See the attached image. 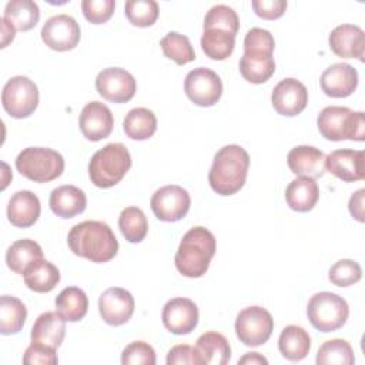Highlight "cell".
<instances>
[{"label":"cell","instance_id":"obj_48","mask_svg":"<svg viewBox=\"0 0 365 365\" xmlns=\"http://www.w3.org/2000/svg\"><path fill=\"white\" fill-rule=\"evenodd\" d=\"M364 194H365V190L361 188L358 190L356 192H354L349 198V204H348V208H349V212L351 215L359 221V222H364Z\"/></svg>","mask_w":365,"mask_h":365},{"label":"cell","instance_id":"obj_30","mask_svg":"<svg viewBox=\"0 0 365 365\" xmlns=\"http://www.w3.org/2000/svg\"><path fill=\"white\" fill-rule=\"evenodd\" d=\"M43 258L41 247L29 238L14 241L6 251V264L16 272L23 275L26 269L36 261Z\"/></svg>","mask_w":365,"mask_h":365},{"label":"cell","instance_id":"obj_46","mask_svg":"<svg viewBox=\"0 0 365 365\" xmlns=\"http://www.w3.org/2000/svg\"><path fill=\"white\" fill-rule=\"evenodd\" d=\"M251 6L254 9V13L265 20H275L279 19L285 9L287 1L285 0H252Z\"/></svg>","mask_w":365,"mask_h":365},{"label":"cell","instance_id":"obj_20","mask_svg":"<svg viewBox=\"0 0 365 365\" xmlns=\"http://www.w3.org/2000/svg\"><path fill=\"white\" fill-rule=\"evenodd\" d=\"M319 84L328 97L344 98L355 91L358 86V71L348 63H335L324 70Z\"/></svg>","mask_w":365,"mask_h":365},{"label":"cell","instance_id":"obj_15","mask_svg":"<svg viewBox=\"0 0 365 365\" xmlns=\"http://www.w3.org/2000/svg\"><path fill=\"white\" fill-rule=\"evenodd\" d=\"M134 305L131 292L120 287L107 288L98 298V312L103 321L113 327L128 322L133 317Z\"/></svg>","mask_w":365,"mask_h":365},{"label":"cell","instance_id":"obj_25","mask_svg":"<svg viewBox=\"0 0 365 365\" xmlns=\"http://www.w3.org/2000/svg\"><path fill=\"white\" fill-rule=\"evenodd\" d=\"M66 335V321L56 311H47L37 317L31 328V342L58 348Z\"/></svg>","mask_w":365,"mask_h":365},{"label":"cell","instance_id":"obj_19","mask_svg":"<svg viewBox=\"0 0 365 365\" xmlns=\"http://www.w3.org/2000/svg\"><path fill=\"white\" fill-rule=\"evenodd\" d=\"M329 48L342 58H358L364 61L365 33L359 26L341 24L336 26L328 37Z\"/></svg>","mask_w":365,"mask_h":365},{"label":"cell","instance_id":"obj_33","mask_svg":"<svg viewBox=\"0 0 365 365\" xmlns=\"http://www.w3.org/2000/svg\"><path fill=\"white\" fill-rule=\"evenodd\" d=\"M3 19H6L19 31L31 30L40 19V9L31 0H11L4 7Z\"/></svg>","mask_w":365,"mask_h":365},{"label":"cell","instance_id":"obj_10","mask_svg":"<svg viewBox=\"0 0 365 365\" xmlns=\"http://www.w3.org/2000/svg\"><path fill=\"white\" fill-rule=\"evenodd\" d=\"M190 205L191 198L188 191L175 184L158 188L150 200V207L154 215L164 222L180 221L187 215Z\"/></svg>","mask_w":365,"mask_h":365},{"label":"cell","instance_id":"obj_38","mask_svg":"<svg viewBox=\"0 0 365 365\" xmlns=\"http://www.w3.org/2000/svg\"><path fill=\"white\" fill-rule=\"evenodd\" d=\"M315 362L318 365H327V364H335V365H352L355 362L354 351L349 342L345 339H329L325 341L318 352Z\"/></svg>","mask_w":365,"mask_h":365},{"label":"cell","instance_id":"obj_8","mask_svg":"<svg viewBox=\"0 0 365 365\" xmlns=\"http://www.w3.org/2000/svg\"><path fill=\"white\" fill-rule=\"evenodd\" d=\"M1 104L13 118H26L38 106V88L26 76H14L3 87Z\"/></svg>","mask_w":365,"mask_h":365},{"label":"cell","instance_id":"obj_13","mask_svg":"<svg viewBox=\"0 0 365 365\" xmlns=\"http://www.w3.org/2000/svg\"><path fill=\"white\" fill-rule=\"evenodd\" d=\"M43 43L56 51L73 50L80 41V26L68 14L50 17L41 27Z\"/></svg>","mask_w":365,"mask_h":365},{"label":"cell","instance_id":"obj_16","mask_svg":"<svg viewBox=\"0 0 365 365\" xmlns=\"http://www.w3.org/2000/svg\"><path fill=\"white\" fill-rule=\"evenodd\" d=\"M161 319L165 329L171 334L187 335L194 331L198 324V308L191 299L177 297L165 302Z\"/></svg>","mask_w":365,"mask_h":365},{"label":"cell","instance_id":"obj_35","mask_svg":"<svg viewBox=\"0 0 365 365\" xmlns=\"http://www.w3.org/2000/svg\"><path fill=\"white\" fill-rule=\"evenodd\" d=\"M235 47V36L220 29H207L201 36V48L211 60L228 58Z\"/></svg>","mask_w":365,"mask_h":365},{"label":"cell","instance_id":"obj_2","mask_svg":"<svg viewBox=\"0 0 365 365\" xmlns=\"http://www.w3.org/2000/svg\"><path fill=\"white\" fill-rule=\"evenodd\" d=\"M248 167L250 155L241 145H224L214 155L208 173L210 187L220 195H232L238 192L245 184Z\"/></svg>","mask_w":365,"mask_h":365},{"label":"cell","instance_id":"obj_12","mask_svg":"<svg viewBox=\"0 0 365 365\" xmlns=\"http://www.w3.org/2000/svg\"><path fill=\"white\" fill-rule=\"evenodd\" d=\"M96 90L103 98L111 103H127L134 97L137 83L133 74L127 70L108 67L97 74Z\"/></svg>","mask_w":365,"mask_h":365},{"label":"cell","instance_id":"obj_42","mask_svg":"<svg viewBox=\"0 0 365 365\" xmlns=\"http://www.w3.org/2000/svg\"><path fill=\"white\" fill-rule=\"evenodd\" d=\"M155 361L154 348L144 341H134L128 344L121 354L123 365H154Z\"/></svg>","mask_w":365,"mask_h":365},{"label":"cell","instance_id":"obj_17","mask_svg":"<svg viewBox=\"0 0 365 365\" xmlns=\"http://www.w3.org/2000/svg\"><path fill=\"white\" fill-rule=\"evenodd\" d=\"M78 125L87 140L100 141L111 134L114 117L111 110L104 103L90 101L80 113Z\"/></svg>","mask_w":365,"mask_h":365},{"label":"cell","instance_id":"obj_22","mask_svg":"<svg viewBox=\"0 0 365 365\" xmlns=\"http://www.w3.org/2000/svg\"><path fill=\"white\" fill-rule=\"evenodd\" d=\"M41 211L38 197L29 191L21 190L11 195L7 204V218L11 225L17 228H29L38 220Z\"/></svg>","mask_w":365,"mask_h":365},{"label":"cell","instance_id":"obj_26","mask_svg":"<svg viewBox=\"0 0 365 365\" xmlns=\"http://www.w3.org/2000/svg\"><path fill=\"white\" fill-rule=\"evenodd\" d=\"M319 198V188L315 178L298 177L285 190V200L291 210L297 212L311 211Z\"/></svg>","mask_w":365,"mask_h":365},{"label":"cell","instance_id":"obj_7","mask_svg":"<svg viewBox=\"0 0 365 365\" xmlns=\"http://www.w3.org/2000/svg\"><path fill=\"white\" fill-rule=\"evenodd\" d=\"M307 315L315 329L327 334L345 325L349 315V307L338 294L322 291L309 298Z\"/></svg>","mask_w":365,"mask_h":365},{"label":"cell","instance_id":"obj_50","mask_svg":"<svg viewBox=\"0 0 365 365\" xmlns=\"http://www.w3.org/2000/svg\"><path fill=\"white\" fill-rule=\"evenodd\" d=\"M240 364H247V365H255V364H268V361H267V358L265 356H262V355H259L258 352H248V354H245L242 358H240L238 359V365Z\"/></svg>","mask_w":365,"mask_h":365},{"label":"cell","instance_id":"obj_49","mask_svg":"<svg viewBox=\"0 0 365 365\" xmlns=\"http://www.w3.org/2000/svg\"><path fill=\"white\" fill-rule=\"evenodd\" d=\"M16 34L14 26H11L6 19H1V48L7 47L10 41H13Z\"/></svg>","mask_w":365,"mask_h":365},{"label":"cell","instance_id":"obj_27","mask_svg":"<svg viewBox=\"0 0 365 365\" xmlns=\"http://www.w3.org/2000/svg\"><path fill=\"white\" fill-rule=\"evenodd\" d=\"M278 349L288 361H302L311 349L309 334L302 327L287 325L279 334Z\"/></svg>","mask_w":365,"mask_h":365},{"label":"cell","instance_id":"obj_9","mask_svg":"<svg viewBox=\"0 0 365 365\" xmlns=\"http://www.w3.org/2000/svg\"><path fill=\"white\" fill-rule=\"evenodd\" d=\"M234 328L240 342L247 346H259L269 339L274 331V319L265 308L252 305L238 312Z\"/></svg>","mask_w":365,"mask_h":365},{"label":"cell","instance_id":"obj_32","mask_svg":"<svg viewBox=\"0 0 365 365\" xmlns=\"http://www.w3.org/2000/svg\"><path fill=\"white\" fill-rule=\"evenodd\" d=\"M123 130L127 137L131 140L143 141L148 140L154 135L157 130V118L155 114L145 108V107H137L127 113L124 121H123Z\"/></svg>","mask_w":365,"mask_h":365},{"label":"cell","instance_id":"obj_11","mask_svg":"<svg viewBox=\"0 0 365 365\" xmlns=\"http://www.w3.org/2000/svg\"><path fill=\"white\" fill-rule=\"evenodd\" d=\"M184 91L194 104L211 107L221 98L222 81L215 71L207 67H198L185 76Z\"/></svg>","mask_w":365,"mask_h":365},{"label":"cell","instance_id":"obj_5","mask_svg":"<svg viewBox=\"0 0 365 365\" xmlns=\"http://www.w3.org/2000/svg\"><path fill=\"white\" fill-rule=\"evenodd\" d=\"M321 135L329 141H364L365 118L362 111H352L348 107L328 106L321 110L317 118Z\"/></svg>","mask_w":365,"mask_h":365},{"label":"cell","instance_id":"obj_40","mask_svg":"<svg viewBox=\"0 0 365 365\" xmlns=\"http://www.w3.org/2000/svg\"><path fill=\"white\" fill-rule=\"evenodd\" d=\"M240 27V20L234 9L225 4L212 6L204 19V30L207 29H220L224 31L231 33L232 36L237 34Z\"/></svg>","mask_w":365,"mask_h":365},{"label":"cell","instance_id":"obj_37","mask_svg":"<svg viewBox=\"0 0 365 365\" xmlns=\"http://www.w3.org/2000/svg\"><path fill=\"white\" fill-rule=\"evenodd\" d=\"M164 56L178 66H184L195 60V51L187 36L177 31L167 33L160 41Z\"/></svg>","mask_w":365,"mask_h":365},{"label":"cell","instance_id":"obj_29","mask_svg":"<svg viewBox=\"0 0 365 365\" xmlns=\"http://www.w3.org/2000/svg\"><path fill=\"white\" fill-rule=\"evenodd\" d=\"M24 284L34 292H50L60 282L58 268L47 259H38L33 262L23 274Z\"/></svg>","mask_w":365,"mask_h":365},{"label":"cell","instance_id":"obj_41","mask_svg":"<svg viewBox=\"0 0 365 365\" xmlns=\"http://www.w3.org/2000/svg\"><path fill=\"white\" fill-rule=\"evenodd\" d=\"M328 278L336 287H349L362 278V268L354 259H339L329 268Z\"/></svg>","mask_w":365,"mask_h":365},{"label":"cell","instance_id":"obj_3","mask_svg":"<svg viewBox=\"0 0 365 365\" xmlns=\"http://www.w3.org/2000/svg\"><path fill=\"white\" fill-rule=\"evenodd\" d=\"M217 242L214 234L204 227H194L187 231L174 257L175 268L187 278L202 277L215 254Z\"/></svg>","mask_w":365,"mask_h":365},{"label":"cell","instance_id":"obj_36","mask_svg":"<svg viewBox=\"0 0 365 365\" xmlns=\"http://www.w3.org/2000/svg\"><path fill=\"white\" fill-rule=\"evenodd\" d=\"M118 228L128 242H141L148 232V221L138 207H127L120 212Z\"/></svg>","mask_w":365,"mask_h":365},{"label":"cell","instance_id":"obj_4","mask_svg":"<svg viewBox=\"0 0 365 365\" xmlns=\"http://www.w3.org/2000/svg\"><path fill=\"white\" fill-rule=\"evenodd\" d=\"M131 167V155L121 143H110L96 151L88 163V177L98 188L118 184Z\"/></svg>","mask_w":365,"mask_h":365},{"label":"cell","instance_id":"obj_44","mask_svg":"<svg viewBox=\"0 0 365 365\" xmlns=\"http://www.w3.org/2000/svg\"><path fill=\"white\" fill-rule=\"evenodd\" d=\"M114 0H84L81 1V10L87 21L93 24H103L108 21L114 13Z\"/></svg>","mask_w":365,"mask_h":365},{"label":"cell","instance_id":"obj_1","mask_svg":"<svg viewBox=\"0 0 365 365\" xmlns=\"http://www.w3.org/2000/svg\"><path fill=\"white\" fill-rule=\"evenodd\" d=\"M67 244L73 254L97 264L111 261L118 251V241L113 230L106 222L96 220L76 224L68 231Z\"/></svg>","mask_w":365,"mask_h":365},{"label":"cell","instance_id":"obj_39","mask_svg":"<svg viewBox=\"0 0 365 365\" xmlns=\"http://www.w3.org/2000/svg\"><path fill=\"white\" fill-rule=\"evenodd\" d=\"M158 4L154 0H128L125 1V16L133 26L150 27L158 19Z\"/></svg>","mask_w":365,"mask_h":365},{"label":"cell","instance_id":"obj_23","mask_svg":"<svg viewBox=\"0 0 365 365\" xmlns=\"http://www.w3.org/2000/svg\"><path fill=\"white\" fill-rule=\"evenodd\" d=\"M194 349L198 365H225L231 359L230 344L217 331H208L200 335Z\"/></svg>","mask_w":365,"mask_h":365},{"label":"cell","instance_id":"obj_14","mask_svg":"<svg viewBox=\"0 0 365 365\" xmlns=\"http://www.w3.org/2000/svg\"><path fill=\"white\" fill-rule=\"evenodd\" d=\"M271 103L274 110L281 115H298L304 111L308 103L307 87L297 78H284L274 87Z\"/></svg>","mask_w":365,"mask_h":365},{"label":"cell","instance_id":"obj_28","mask_svg":"<svg viewBox=\"0 0 365 365\" xmlns=\"http://www.w3.org/2000/svg\"><path fill=\"white\" fill-rule=\"evenodd\" d=\"M241 76L252 84H262L275 73V60L268 53H244L240 58Z\"/></svg>","mask_w":365,"mask_h":365},{"label":"cell","instance_id":"obj_6","mask_svg":"<svg viewBox=\"0 0 365 365\" xmlns=\"http://www.w3.org/2000/svg\"><path fill=\"white\" fill-rule=\"evenodd\" d=\"M16 168L23 177L34 182H48L63 174L64 158L47 147H27L19 153Z\"/></svg>","mask_w":365,"mask_h":365},{"label":"cell","instance_id":"obj_21","mask_svg":"<svg viewBox=\"0 0 365 365\" xmlns=\"http://www.w3.org/2000/svg\"><path fill=\"white\" fill-rule=\"evenodd\" d=\"M287 164L298 177L318 178L325 173V154L312 145H297L289 150Z\"/></svg>","mask_w":365,"mask_h":365},{"label":"cell","instance_id":"obj_45","mask_svg":"<svg viewBox=\"0 0 365 365\" xmlns=\"http://www.w3.org/2000/svg\"><path fill=\"white\" fill-rule=\"evenodd\" d=\"M23 362L31 365H56L58 362V358L56 354V348L38 342H31L24 351Z\"/></svg>","mask_w":365,"mask_h":365},{"label":"cell","instance_id":"obj_34","mask_svg":"<svg viewBox=\"0 0 365 365\" xmlns=\"http://www.w3.org/2000/svg\"><path fill=\"white\" fill-rule=\"evenodd\" d=\"M27 318L26 305L13 295L0 298V332L1 335H14L21 331Z\"/></svg>","mask_w":365,"mask_h":365},{"label":"cell","instance_id":"obj_18","mask_svg":"<svg viewBox=\"0 0 365 365\" xmlns=\"http://www.w3.org/2000/svg\"><path fill=\"white\" fill-rule=\"evenodd\" d=\"M365 153L362 150H335L325 157V168L345 182L359 181L365 175Z\"/></svg>","mask_w":365,"mask_h":365},{"label":"cell","instance_id":"obj_31","mask_svg":"<svg viewBox=\"0 0 365 365\" xmlns=\"http://www.w3.org/2000/svg\"><path fill=\"white\" fill-rule=\"evenodd\" d=\"M56 311L64 321L77 322L83 319L88 309V298L78 287H67L56 297Z\"/></svg>","mask_w":365,"mask_h":365},{"label":"cell","instance_id":"obj_24","mask_svg":"<svg viewBox=\"0 0 365 365\" xmlns=\"http://www.w3.org/2000/svg\"><path fill=\"white\" fill-rule=\"evenodd\" d=\"M48 204L57 217L73 218L86 210L87 197L76 185H60L51 191Z\"/></svg>","mask_w":365,"mask_h":365},{"label":"cell","instance_id":"obj_47","mask_svg":"<svg viewBox=\"0 0 365 365\" xmlns=\"http://www.w3.org/2000/svg\"><path fill=\"white\" fill-rule=\"evenodd\" d=\"M165 362H167V365H177V364H190V365L195 364V365H198L195 349L192 346L187 345V344L173 346L167 354Z\"/></svg>","mask_w":365,"mask_h":365},{"label":"cell","instance_id":"obj_43","mask_svg":"<svg viewBox=\"0 0 365 365\" xmlns=\"http://www.w3.org/2000/svg\"><path fill=\"white\" fill-rule=\"evenodd\" d=\"M275 40L272 34L259 27H252L244 37V53H268L272 54Z\"/></svg>","mask_w":365,"mask_h":365}]
</instances>
